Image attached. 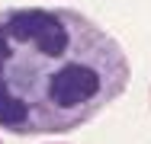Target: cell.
<instances>
[{"instance_id": "1", "label": "cell", "mask_w": 151, "mask_h": 144, "mask_svg": "<svg viewBox=\"0 0 151 144\" xmlns=\"http://www.w3.org/2000/svg\"><path fill=\"white\" fill-rule=\"evenodd\" d=\"M122 45L68 6L0 10V128L16 138L64 135L129 86Z\"/></svg>"}, {"instance_id": "2", "label": "cell", "mask_w": 151, "mask_h": 144, "mask_svg": "<svg viewBox=\"0 0 151 144\" xmlns=\"http://www.w3.org/2000/svg\"><path fill=\"white\" fill-rule=\"evenodd\" d=\"M0 144H3V141H0Z\"/></svg>"}]
</instances>
